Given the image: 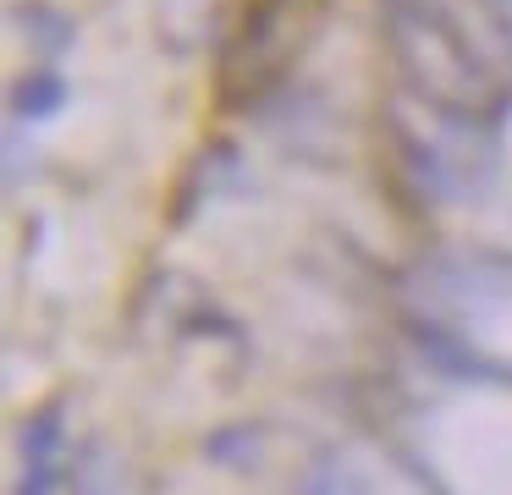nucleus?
Wrapping results in <instances>:
<instances>
[{
    "mask_svg": "<svg viewBox=\"0 0 512 495\" xmlns=\"http://www.w3.org/2000/svg\"><path fill=\"white\" fill-rule=\"evenodd\" d=\"M298 0H248L243 28L226 44V88L232 99H248L298 55Z\"/></svg>",
    "mask_w": 512,
    "mask_h": 495,
    "instance_id": "nucleus-1",
    "label": "nucleus"
}]
</instances>
